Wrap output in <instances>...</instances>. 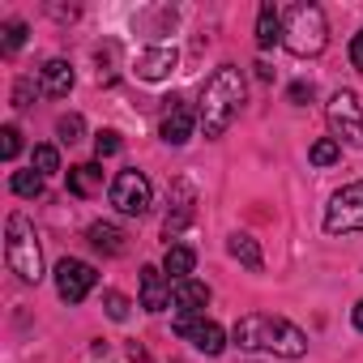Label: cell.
I'll return each instance as SVG.
<instances>
[{
    "label": "cell",
    "mask_w": 363,
    "mask_h": 363,
    "mask_svg": "<svg viewBox=\"0 0 363 363\" xmlns=\"http://www.w3.org/2000/svg\"><path fill=\"white\" fill-rule=\"evenodd\" d=\"M240 350H265L278 359H303L308 354V333L299 325H291L286 316H269V312H248L235 320L231 329Z\"/></svg>",
    "instance_id": "6da1fadb"
},
{
    "label": "cell",
    "mask_w": 363,
    "mask_h": 363,
    "mask_svg": "<svg viewBox=\"0 0 363 363\" xmlns=\"http://www.w3.org/2000/svg\"><path fill=\"white\" fill-rule=\"evenodd\" d=\"M240 103H244V73L235 65H223L206 82V94H201V128H206V137H223L235 124Z\"/></svg>",
    "instance_id": "7a4b0ae2"
},
{
    "label": "cell",
    "mask_w": 363,
    "mask_h": 363,
    "mask_svg": "<svg viewBox=\"0 0 363 363\" xmlns=\"http://www.w3.org/2000/svg\"><path fill=\"white\" fill-rule=\"evenodd\" d=\"M5 261L22 282H39L43 278V252H39V235L35 223L26 214H9L5 223Z\"/></svg>",
    "instance_id": "3957f363"
},
{
    "label": "cell",
    "mask_w": 363,
    "mask_h": 363,
    "mask_svg": "<svg viewBox=\"0 0 363 363\" xmlns=\"http://www.w3.org/2000/svg\"><path fill=\"white\" fill-rule=\"evenodd\" d=\"M282 43H286L295 56H320L325 43H329V26H325L320 5H291V9H286Z\"/></svg>",
    "instance_id": "277c9868"
},
{
    "label": "cell",
    "mask_w": 363,
    "mask_h": 363,
    "mask_svg": "<svg viewBox=\"0 0 363 363\" xmlns=\"http://www.w3.org/2000/svg\"><path fill=\"white\" fill-rule=\"evenodd\" d=\"M325 231L329 235L363 231V179H354V184H346L342 193H333V201L325 206Z\"/></svg>",
    "instance_id": "5b68a950"
},
{
    "label": "cell",
    "mask_w": 363,
    "mask_h": 363,
    "mask_svg": "<svg viewBox=\"0 0 363 363\" xmlns=\"http://www.w3.org/2000/svg\"><path fill=\"white\" fill-rule=\"evenodd\" d=\"M111 206H116L120 214H128V218H141V214L154 206V189H150V179H145L137 167H128V171H120V175L111 179Z\"/></svg>",
    "instance_id": "8992f818"
},
{
    "label": "cell",
    "mask_w": 363,
    "mask_h": 363,
    "mask_svg": "<svg viewBox=\"0 0 363 363\" xmlns=\"http://www.w3.org/2000/svg\"><path fill=\"white\" fill-rule=\"evenodd\" d=\"M325 116H329V128H333L337 145L346 141V145H359V150H363V107H359V99H354L350 90H337V94L329 99Z\"/></svg>",
    "instance_id": "52a82bcc"
},
{
    "label": "cell",
    "mask_w": 363,
    "mask_h": 363,
    "mask_svg": "<svg viewBox=\"0 0 363 363\" xmlns=\"http://www.w3.org/2000/svg\"><path fill=\"white\" fill-rule=\"evenodd\" d=\"M94 282H99V274H94V265H86V261L65 257V261L56 265V291H60L65 303H82V299L94 291Z\"/></svg>",
    "instance_id": "ba28073f"
},
{
    "label": "cell",
    "mask_w": 363,
    "mask_h": 363,
    "mask_svg": "<svg viewBox=\"0 0 363 363\" xmlns=\"http://www.w3.org/2000/svg\"><path fill=\"white\" fill-rule=\"evenodd\" d=\"M197 120H201V111H193L184 99H167V111H162V124H158V137L167 141V145H184L189 137H193V128H197Z\"/></svg>",
    "instance_id": "9c48e42d"
},
{
    "label": "cell",
    "mask_w": 363,
    "mask_h": 363,
    "mask_svg": "<svg viewBox=\"0 0 363 363\" xmlns=\"http://www.w3.org/2000/svg\"><path fill=\"white\" fill-rule=\"evenodd\" d=\"M175 333L189 337L201 354H223V346H227V333L206 316H175Z\"/></svg>",
    "instance_id": "30bf717a"
},
{
    "label": "cell",
    "mask_w": 363,
    "mask_h": 363,
    "mask_svg": "<svg viewBox=\"0 0 363 363\" xmlns=\"http://www.w3.org/2000/svg\"><path fill=\"white\" fill-rule=\"evenodd\" d=\"M175 210L167 214V223H162V240H167V248H171V240L184 231L189 223H193V210H197V193H193V184L189 179H175V201H171Z\"/></svg>",
    "instance_id": "8fae6325"
},
{
    "label": "cell",
    "mask_w": 363,
    "mask_h": 363,
    "mask_svg": "<svg viewBox=\"0 0 363 363\" xmlns=\"http://www.w3.org/2000/svg\"><path fill=\"white\" fill-rule=\"evenodd\" d=\"M171 303L179 316H201L210 303V286L197 278H179V282H171Z\"/></svg>",
    "instance_id": "7c38bea8"
},
{
    "label": "cell",
    "mask_w": 363,
    "mask_h": 363,
    "mask_svg": "<svg viewBox=\"0 0 363 363\" xmlns=\"http://www.w3.org/2000/svg\"><path fill=\"white\" fill-rule=\"evenodd\" d=\"M175 65H179V52L162 43V48H150V52H141L133 73H137L141 82H162V77H171V73H175Z\"/></svg>",
    "instance_id": "4fadbf2b"
},
{
    "label": "cell",
    "mask_w": 363,
    "mask_h": 363,
    "mask_svg": "<svg viewBox=\"0 0 363 363\" xmlns=\"http://www.w3.org/2000/svg\"><path fill=\"white\" fill-rule=\"evenodd\" d=\"M171 303V282L158 265H145L141 269V308L145 312H162Z\"/></svg>",
    "instance_id": "5bb4252c"
},
{
    "label": "cell",
    "mask_w": 363,
    "mask_h": 363,
    "mask_svg": "<svg viewBox=\"0 0 363 363\" xmlns=\"http://www.w3.org/2000/svg\"><path fill=\"white\" fill-rule=\"evenodd\" d=\"M39 90H43L48 99H65V94L73 90V65H69V60H48L43 73H39Z\"/></svg>",
    "instance_id": "9a60e30c"
},
{
    "label": "cell",
    "mask_w": 363,
    "mask_h": 363,
    "mask_svg": "<svg viewBox=\"0 0 363 363\" xmlns=\"http://www.w3.org/2000/svg\"><path fill=\"white\" fill-rule=\"evenodd\" d=\"M99 189H103V167H99V162L69 167V193H73V197H94Z\"/></svg>",
    "instance_id": "2e32d148"
},
{
    "label": "cell",
    "mask_w": 363,
    "mask_h": 363,
    "mask_svg": "<svg viewBox=\"0 0 363 363\" xmlns=\"http://www.w3.org/2000/svg\"><path fill=\"white\" fill-rule=\"evenodd\" d=\"M282 13L274 9V5H261V13H257V48L261 52H269L274 43H282Z\"/></svg>",
    "instance_id": "e0dca14e"
},
{
    "label": "cell",
    "mask_w": 363,
    "mask_h": 363,
    "mask_svg": "<svg viewBox=\"0 0 363 363\" xmlns=\"http://www.w3.org/2000/svg\"><path fill=\"white\" fill-rule=\"evenodd\" d=\"M193 265H197V252H193L189 244H171L167 257H162V274H171V282L193 278Z\"/></svg>",
    "instance_id": "ac0fdd59"
},
{
    "label": "cell",
    "mask_w": 363,
    "mask_h": 363,
    "mask_svg": "<svg viewBox=\"0 0 363 363\" xmlns=\"http://www.w3.org/2000/svg\"><path fill=\"white\" fill-rule=\"evenodd\" d=\"M86 240H90L99 252H107V257H120V252H124V231L111 227V223H94V227L86 231Z\"/></svg>",
    "instance_id": "d6986e66"
},
{
    "label": "cell",
    "mask_w": 363,
    "mask_h": 363,
    "mask_svg": "<svg viewBox=\"0 0 363 363\" xmlns=\"http://www.w3.org/2000/svg\"><path fill=\"white\" fill-rule=\"evenodd\" d=\"M227 252H231L240 265H248V269H261V265H265V257H261V248H257L252 235H231V240H227Z\"/></svg>",
    "instance_id": "ffe728a7"
},
{
    "label": "cell",
    "mask_w": 363,
    "mask_h": 363,
    "mask_svg": "<svg viewBox=\"0 0 363 363\" xmlns=\"http://www.w3.org/2000/svg\"><path fill=\"white\" fill-rule=\"evenodd\" d=\"M9 184H13L18 197H39V193H43V175H39L35 167H30V171H13Z\"/></svg>",
    "instance_id": "44dd1931"
},
{
    "label": "cell",
    "mask_w": 363,
    "mask_h": 363,
    "mask_svg": "<svg viewBox=\"0 0 363 363\" xmlns=\"http://www.w3.org/2000/svg\"><path fill=\"white\" fill-rule=\"evenodd\" d=\"M82 133H86V120H82L77 111H69V116H60V120H56V137H60L65 145H77V141H82Z\"/></svg>",
    "instance_id": "7402d4cb"
},
{
    "label": "cell",
    "mask_w": 363,
    "mask_h": 363,
    "mask_svg": "<svg viewBox=\"0 0 363 363\" xmlns=\"http://www.w3.org/2000/svg\"><path fill=\"white\" fill-rule=\"evenodd\" d=\"M308 158H312L316 167H333V162L342 158V145H337L333 137H320V141H316V145L308 150Z\"/></svg>",
    "instance_id": "603a6c76"
},
{
    "label": "cell",
    "mask_w": 363,
    "mask_h": 363,
    "mask_svg": "<svg viewBox=\"0 0 363 363\" xmlns=\"http://www.w3.org/2000/svg\"><path fill=\"white\" fill-rule=\"evenodd\" d=\"M120 145H124V141H120V133H116V128H103V133L94 137V158L103 162V158H111V154H120Z\"/></svg>",
    "instance_id": "cb8c5ba5"
},
{
    "label": "cell",
    "mask_w": 363,
    "mask_h": 363,
    "mask_svg": "<svg viewBox=\"0 0 363 363\" xmlns=\"http://www.w3.org/2000/svg\"><path fill=\"white\" fill-rule=\"evenodd\" d=\"M35 171H39V175L60 171V150H56V145H35Z\"/></svg>",
    "instance_id": "d4e9b609"
},
{
    "label": "cell",
    "mask_w": 363,
    "mask_h": 363,
    "mask_svg": "<svg viewBox=\"0 0 363 363\" xmlns=\"http://www.w3.org/2000/svg\"><path fill=\"white\" fill-rule=\"evenodd\" d=\"M18 150H22V133H18V124H5L0 128V158H18Z\"/></svg>",
    "instance_id": "484cf974"
},
{
    "label": "cell",
    "mask_w": 363,
    "mask_h": 363,
    "mask_svg": "<svg viewBox=\"0 0 363 363\" xmlns=\"http://www.w3.org/2000/svg\"><path fill=\"white\" fill-rule=\"evenodd\" d=\"M103 308H107L111 320H128V308H133V303H128L120 291H107V295H103Z\"/></svg>",
    "instance_id": "4316f807"
},
{
    "label": "cell",
    "mask_w": 363,
    "mask_h": 363,
    "mask_svg": "<svg viewBox=\"0 0 363 363\" xmlns=\"http://www.w3.org/2000/svg\"><path fill=\"white\" fill-rule=\"evenodd\" d=\"M22 43H26V22H9L5 26V56L22 52Z\"/></svg>",
    "instance_id": "83f0119b"
},
{
    "label": "cell",
    "mask_w": 363,
    "mask_h": 363,
    "mask_svg": "<svg viewBox=\"0 0 363 363\" xmlns=\"http://www.w3.org/2000/svg\"><path fill=\"white\" fill-rule=\"evenodd\" d=\"M312 94H316V90H312V82H295V86H291V103H295V107L312 103Z\"/></svg>",
    "instance_id": "f1b7e54d"
},
{
    "label": "cell",
    "mask_w": 363,
    "mask_h": 363,
    "mask_svg": "<svg viewBox=\"0 0 363 363\" xmlns=\"http://www.w3.org/2000/svg\"><path fill=\"white\" fill-rule=\"evenodd\" d=\"M350 65H354V69L363 73V30H359V35L350 39Z\"/></svg>",
    "instance_id": "f546056e"
},
{
    "label": "cell",
    "mask_w": 363,
    "mask_h": 363,
    "mask_svg": "<svg viewBox=\"0 0 363 363\" xmlns=\"http://www.w3.org/2000/svg\"><path fill=\"white\" fill-rule=\"evenodd\" d=\"M26 99H30V82H18V90H13V107H26Z\"/></svg>",
    "instance_id": "4dcf8cb0"
},
{
    "label": "cell",
    "mask_w": 363,
    "mask_h": 363,
    "mask_svg": "<svg viewBox=\"0 0 363 363\" xmlns=\"http://www.w3.org/2000/svg\"><path fill=\"white\" fill-rule=\"evenodd\" d=\"M354 329H359V333H363V299H359V303H354Z\"/></svg>",
    "instance_id": "1f68e13d"
}]
</instances>
